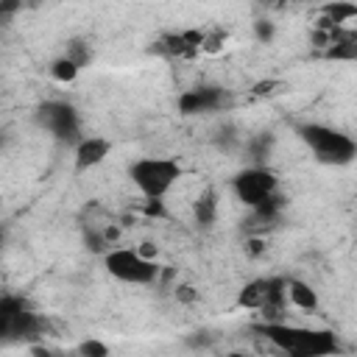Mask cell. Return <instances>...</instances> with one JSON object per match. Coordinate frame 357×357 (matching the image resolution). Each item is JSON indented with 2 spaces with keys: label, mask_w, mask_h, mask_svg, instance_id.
Instances as JSON below:
<instances>
[{
  "label": "cell",
  "mask_w": 357,
  "mask_h": 357,
  "mask_svg": "<svg viewBox=\"0 0 357 357\" xmlns=\"http://www.w3.org/2000/svg\"><path fill=\"white\" fill-rule=\"evenodd\" d=\"M251 332L268 343V349L279 357H337L343 351L340 337L332 329H312L298 324H262L257 321Z\"/></svg>",
  "instance_id": "cell-1"
},
{
  "label": "cell",
  "mask_w": 357,
  "mask_h": 357,
  "mask_svg": "<svg viewBox=\"0 0 357 357\" xmlns=\"http://www.w3.org/2000/svg\"><path fill=\"white\" fill-rule=\"evenodd\" d=\"M50 332V318L36 312L22 296H0V343H42Z\"/></svg>",
  "instance_id": "cell-2"
},
{
  "label": "cell",
  "mask_w": 357,
  "mask_h": 357,
  "mask_svg": "<svg viewBox=\"0 0 357 357\" xmlns=\"http://www.w3.org/2000/svg\"><path fill=\"white\" fill-rule=\"evenodd\" d=\"M128 178L145 201H165L184 178V167L173 156H142L131 162Z\"/></svg>",
  "instance_id": "cell-3"
},
{
  "label": "cell",
  "mask_w": 357,
  "mask_h": 357,
  "mask_svg": "<svg viewBox=\"0 0 357 357\" xmlns=\"http://www.w3.org/2000/svg\"><path fill=\"white\" fill-rule=\"evenodd\" d=\"M296 134L312 151V156L324 165L343 167V165H351L357 156V142L346 131L332 128L326 123H298Z\"/></svg>",
  "instance_id": "cell-4"
},
{
  "label": "cell",
  "mask_w": 357,
  "mask_h": 357,
  "mask_svg": "<svg viewBox=\"0 0 357 357\" xmlns=\"http://www.w3.org/2000/svg\"><path fill=\"white\" fill-rule=\"evenodd\" d=\"M237 307L254 310L262 315V324L287 321V298H284V276H259L245 282L237 290Z\"/></svg>",
  "instance_id": "cell-5"
},
{
  "label": "cell",
  "mask_w": 357,
  "mask_h": 357,
  "mask_svg": "<svg viewBox=\"0 0 357 357\" xmlns=\"http://www.w3.org/2000/svg\"><path fill=\"white\" fill-rule=\"evenodd\" d=\"M103 265L123 284H153L162 273V268L151 257H142L139 248H109Z\"/></svg>",
  "instance_id": "cell-6"
},
{
  "label": "cell",
  "mask_w": 357,
  "mask_h": 357,
  "mask_svg": "<svg viewBox=\"0 0 357 357\" xmlns=\"http://www.w3.org/2000/svg\"><path fill=\"white\" fill-rule=\"evenodd\" d=\"M231 192L245 209H254L279 192V178L268 165H248L231 176Z\"/></svg>",
  "instance_id": "cell-7"
},
{
  "label": "cell",
  "mask_w": 357,
  "mask_h": 357,
  "mask_svg": "<svg viewBox=\"0 0 357 357\" xmlns=\"http://www.w3.org/2000/svg\"><path fill=\"white\" fill-rule=\"evenodd\" d=\"M36 123L53 134L59 142H67V145H75L81 139V117L78 112L64 103V100H45L39 109H36Z\"/></svg>",
  "instance_id": "cell-8"
},
{
  "label": "cell",
  "mask_w": 357,
  "mask_h": 357,
  "mask_svg": "<svg viewBox=\"0 0 357 357\" xmlns=\"http://www.w3.org/2000/svg\"><path fill=\"white\" fill-rule=\"evenodd\" d=\"M229 106H231V92L215 84H198L178 95L181 114H209V112H223Z\"/></svg>",
  "instance_id": "cell-9"
},
{
  "label": "cell",
  "mask_w": 357,
  "mask_h": 357,
  "mask_svg": "<svg viewBox=\"0 0 357 357\" xmlns=\"http://www.w3.org/2000/svg\"><path fill=\"white\" fill-rule=\"evenodd\" d=\"M204 45V31L184 28V31H170L156 42V50L170 56V59H195Z\"/></svg>",
  "instance_id": "cell-10"
},
{
  "label": "cell",
  "mask_w": 357,
  "mask_h": 357,
  "mask_svg": "<svg viewBox=\"0 0 357 357\" xmlns=\"http://www.w3.org/2000/svg\"><path fill=\"white\" fill-rule=\"evenodd\" d=\"M112 153V139L109 137H81L75 142V170H92L103 165V159Z\"/></svg>",
  "instance_id": "cell-11"
},
{
  "label": "cell",
  "mask_w": 357,
  "mask_h": 357,
  "mask_svg": "<svg viewBox=\"0 0 357 357\" xmlns=\"http://www.w3.org/2000/svg\"><path fill=\"white\" fill-rule=\"evenodd\" d=\"M218 215H220V195H218V190L215 187H201L195 192V198L190 201V218H192V223L201 226V229H206V226H212L218 220Z\"/></svg>",
  "instance_id": "cell-12"
},
{
  "label": "cell",
  "mask_w": 357,
  "mask_h": 357,
  "mask_svg": "<svg viewBox=\"0 0 357 357\" xmlns=\"http://www.w3.org/2000/svg\"><path fill=\"white\" fill-rule=\"evenodd\" d=\"M284 298H287V304H293L296 310H304V312H318V307H321L318 290L298 276L284 279Z\"/></svg>",
  "instance_id": "cell-13"
},
{
  "label": "cell",
  "mask_w": 357,
  "mask_h": 357,
  "mask_svg": "<svg viewBox=\"0 0 357 357\" xmlns=\"http://www.w3.org/2000/svg\"><path fill=\"white\" fill-rule=\"evenodd\" d=\"M321 11H324L321 25H324L326 31L343 28L346 22H351V20L357 17V6H354V3H329V6H324Z\"/></svg>",
  "instance_id": "cell-14"
},
{
  "label": "cell",
  "mask_w": 357,
  "mask_h": 357,
  "mask_svg": "<svg viewBox=\"0 0 357 357\" xmlns=\"http://www.w3.org/2000/svg\"><path fill=\"white\" fill-rule=\"evenodd\" d=\"M89 56H92V53H89V45H86L84 39H73V42H67V47H64V59H70L78 70L89 61Z\"/></svg>",
  "instance_id": "cell-15"
},
{
  "label": "cell",
  "mask_w": 357,
  "mask_h": 357,
  "mask_svg": "<svg viewBox=\"0 0 357 357\" xmlns=\"http://www.w3.org/2000/svg\"><path fill=\"white\" fill-rule=\"evenodd\" d=\"M78 67L70 61V59H64V56H59L53 64H50V75L56 78V81H61V84H67V81H75L78 78Z\"/></svg>",
  "instance_id": "cell-16"
},
{
  "label": "cell",
  "mask_w": 357,
  "mask_h": 357,
  "mask_svg": "<svg viewBox=\"0 0 357 357\" xmlns=\"http://www.w3.org/2000/svg\"><path fill=\"white\" fill-rule=\"evenodd\" d=\"M75 354H78V357H109V346H106L103 340H98V337H89V340H84V343L78 346Z\"/></svg>",
  "instance_id": "cell-17"
},
{
  "label": "cell",
  "mask_w": 357,
  "mask_h": 357,
  "mask_svg": "<svg viewBox=\"0 0 357 357\" xmlns=\"http://www.w3.org/2000/svg\"><path fill=\"white\" fill-rule=\"evenodd\" d=\"M254 31H257V39H259V42H265V45L273 39V22H268V20L254 22Z\"/></svg>",
  "instance_id": "cell-18"
},
{
  "label": "cell",
  "mask_w": 357,
  "mask_h": 357,
  "mask_svg": "<svg viewBox=\"0 0 357 357\" xmlns=\"http://www.w3.org/2000/svg\"><path fill=\"white\" fill-rule=\"evenodd\" d=\"M31 354H33V357H67V354L50 349L47 343H33V346H31Z\"/></svg>",
  "instance_id": "cell-19"
},
{
  "label": "cell",
  "mask_w": 357,
  "mask_h": 357,
  "mask_svg": "<svg viewBox=\"0 0 357 357\" xmlns=\"http://www.w3.org/2000/svg\"><path fill=\"white\" fill-rule=\"evenodd\" d=\"M226 357H251V354H245V351H234V354H226Z\"/></svg>",
  "instance_id": "cell-20"
},
{
  "label": "cell",
  "mask_w": 357,
  "mask_h": 357,
  "mask_svg": "<svg viewBox=\"0 0 357 357\" xmlns=\"http://www.w3.org/2000/svg\"><path fill=\"white\" fill-rule=\"evenodd\" d=\"M3 243H6V231L0 229V248H3Z\"/></svg>",
  "instance_id": "cell-21"
}]
</instances>
